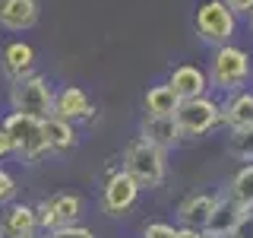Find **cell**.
<instances>
[{"instance_id": "obj_1", "label": "cell", "mask_w": 253, "mask_h": 238, "mask_svg": "<svg viewBox=\"0 0 253 238\" xmlns=\"http://www.w3.org/2000/svg\"><path fill=\"white\" fill-rule=\"evenodd\" d=\"M206 76H209V89H215V92H225V95L241 92L253 79V58L244 48H237L234 42L212 48Z\"/></svg>"}, {"instance_id": "obj_2", "label": "cell", "mask_w": 253, "mask_h": 238, "mask_svg": "<svg viewBox=\"0 0 253 238\" xmlns=\"http://www.w3.org/2000/svg\"><path fill=\"white\" fill-rule=\"evenodd\" d=\"M121 169L139 184V190H155L168 178V153L152 146L149 140L133 137L124 146V165Z\"/></svg>"}, {"instance_id": "obj_3", "label": "cell", "mask_w": 253, "mask_h": 238, "mask_svg": "<svg viewBox=\"0 0 253 238\" xmlns=\"http://www.w3.org/2000/svg\"><path fill=\"white\" fill-rule=\"evenodd\" d=\"M0 127L6 130V137H10V143H13V156L19 159L22 165L44 162L47 143H44V130H42V121H38V118L10 111V115L0 121Z\"/></svg>"}, {"instance_id": "obj_4", "label": "cell", "mask_w": 253, "mask_h": 238, "mask_svg": "<svg viewBox=\"0 0 253 238\" xmlns=\"http://www.w3.org/2000/svg\"><path fill=\"white\" fill-rule=\"evenodd\" d=\"M10 111H19V115H29V118H51V105H54V83L47 79L44 73H29L22 79L10 83Z\"/></svg>"}, {"instance_id": "obj_5", "label": "cell", "mask_w": 253, "mask_h": 238, "mask_svg": "<svg viewBox=\"0 0 253 238\" xmlns=\"http://www.w3.org/2000/svg\"><path fill=\"white\" fill-rule=\"evenodd\" d=\"M174 124H177L180 140H200L209 137L215 127H221V102L212 95L200 99H184L174 111Z\"/></svg>"}, {"instance_id": "obj_6", "label": "cell", "mask_w": 253, "mask_h": 238, "mask_svg": "<svg viewBox=\"0 0 253 238\" xmlns=\"http://www.w3.org/2000/svg\"><path fill=\"white\" fill-rule=\"evenodd\" d=\"M193 29H196V35H200V42H206L209 48H221V45L234 42L237 16L225 6V0H203V3L196 6Z\"/></svg>"}, {"instance_id": "obj_7", "label": "cell", "mask_w": 253, "mask_h": 238, "mask_svg": "<svg viewBox=\"0 0 253 238\" xmlns=\"http://www.w3.org/2000/svg\"><path fill=\"white\" fill-rule=\"evenodd\" d=\"M32 206H35L38 232H51V229H60V226H76L83 219L85 200L76 190H57V194L44 197V200H38Z\"/></svg>"}, {"instance_id": "obj_8", "label": "cell", "mask_w": 253, "mask_h": 238, "mask_svg": "<svg viewBox=\"0 0 253 238\" xmlns=\"http://www.w3.org/2000/svg\"><path fill=\"white\" fill-rule=\"evenodd\" d=\"M139 194H142V190H139L136 181H133L124 169H117V172H111L105 178V184H101L98 210L105 213L108 219H121V216H126V213L136 206Z\"/></svg>"}, {"instance_id": "obj_9", "label": "cell", "mask_w": 253, "mask_h": 238, "mask_svg": "<svg viewBox=\"0 0 253 238\" xmlns=\"http://www.w3.org/2000/svg\"><path fill=\"white\" fill-rule=\"evenodd\" d=\"M51 115L60 118V121H70V124H85L98 115V105L92 102V95L83 89V86H60L54 89V105H51Z\"/></svg>"}, {"instance_id": "obj_10", "label": "cell", "mask_w": 253, "mask_h": 238, "mask_svg": "<svg viewBox=\"0 0 253 238\" xmlns=\"http://www.w3.org/2000/svg\"><path fill=\"white\" fill-rule=\"evenodd\" d=\"M0 73L6 83H16V79L35 73V48L26 38H10L0 48Z\"/></svg>"}, {"instance_id": "obj_11", "label": "cell", "mask_w": 253, "mask_h": 238, "mask_svg": "<svg viewBox=\"0 0 253 238\" xmlns=\"http://www.w3.org/2000/svg\"><path fill=\"white\" fill-rule=\"evenodd\" d=\"M215 203H218V194H212V190H193V194H187L184 200L177 203V210H174L177 226H184V229H200V232H206V222H209L212 210H215Z\"/></svg>"}, {"instance_id": "obj_12", "label": "cell", "mask_w": 253, "mask_h": 238, "mask_svg": "<svg viewBox=\"0 0 253 238\" xmlns=\"http://www.w3.org/2000/svg\"><path fill=\"white\" fill-rule=\"evenodd\" d=\"M165 83L171 86V92L177 95L180 102L184 99H200V95H209V76H206L203 67H196V63H177V67H171V73Z\"/></svg>"}, {"instance_id": "obj_13", "label": "cell", "mask_w": 253, "mask_h": 238, "mask_svg": "<svg viewBox=\"0 0 253 238\" xmlns=\"http://www.w3.org/2000/svg\"><path fill=\"white\" fill-rule=\"evenodd\" d=\"M0 238H38L35 206L13 200L0 213Z\"/></svg>"}, {"instance_id": "obj_14", "label": "cell", "mask_w": 253, "mask_h": 238, "mask_svg": "<svg viewBox=\"0 0 253 238\" xmlns=\"http://www.w3.org/2000/svg\"><path fill=\"white\" fill-rule=\"evenodd\" d=\"M221 124L228 127V133L250 130L253 127V89L225 95V102H221Z\"/></svg>"}, {"instance_id": "obj_15", "label": "cell", "mask_w": 253, "mask_h": 238, "mask_svg": "<svg viewBox=\"0 0 253 238\" xmlns=\"http://www.w3.org/2000/svg\"><path fill=\"white\" fill-rule=\"evenodd\" d=\"M38 0H0V29L29 32L38 22Z\"/></svg>"}, {"instance_id": "obj_16", "label": "cell", "mask_w": 253, "mask_h": 238, "mask_svg": "<svg viewBox=\"0 0 253 238\" xmlns=\"http://www.w3.org/2000/svg\"><path fill=\"white\" fill-rule=\"evenodd\" d=\"M139 137L142 140H149L152 146L158 149H174V146H180V133H177V124H174V118H152V115H142V121H139Z\"/></svg>"}, {"instance_id": "obj_17", "label": "cell", "mask_w": 253, "mask_h": 238, "mask_svg": "<svg viewBox=\"0 0 253 238\" xmlns=\"http://www.w3.org/2000/svg\"><path fill=\"white\" fill-rule=\"evenodd\" d=\"M42 130H44V143H47V156H63V153H70V149H76V143H79L76 124L60 121V118H54V115L42 121Z\"/></svg>"}, {"instance_id": "obj_18", "label": "cell", "mask_w": 253, "mask_h": 238, "mask_svg": "<svg viewBox=\"0 0 253 238\" xmlns=\"http://www.w3.org/2000/svg\"><path fill=\"white\" fill-rule=\"evenodd\" d=\"M177 105H180V99L171 92L168 83L149 86L146 95H142V108H146V115H152V118H174Z\"/></svg>"}, {"instance_id": "obj_19", "label": "cell", "mask_w": 253, "mask_h": 238, "mask_svg": "<svg viewBox=\"0 0 253 238\" xmlns=\"http://www.w3.org/2000/svg\"><path fill=\"white\" fill-rule=\"evenodd\" d=\"M244 206H237L234 200H228L225 194H218V203L212 210L209 222H206V235H225V232H234L237 219H241Z\"/></svg>"}, {"instance_id": "obj_20", "label": "cell", "mask_w": 253, "mask_h": 238, "mask_svg": "<svg viewBox=\"0 0 253 238\" xmlns=\"http://www.w3.org/2000/svg\"><path fill=\"white\" fill-rule=\"evenodd\" d=\"M221 194H225L228 200H234L237 206L250 210L253 206V162L241 165V169L231 175V181H228V187L221 190Z\"/></svg>"}, {"instance_id": "obj_21", "label": "cell", "mask_w": 253, "mask_h": 238, "mask_svg": "<svg viewBox=\"0 0 253 238\" xmlns=\"http://www.w3.org/2000/svg\"><path fill=\"white\" fill-rule=\"evenodd\" d=\"M228 153H231L237 162H253V127L241 133H228Z\"/></svg>"}, {"instance_id": "obj_22", "label": "cell", "mask_w": 253, "mask_h": 238, "mask_svg": "<svg viewBox=\"0 0 253 238\" xmlns=\"http://www.w3.org/2000/svg\"><path fill=\"white\" fill-rule=\"evenodd\" d=\"M16 197H19V181H16V175L10 169H3V165H0V210H3V206H10Z\"/></svg>"}, {"instance_id": "obj_23", "label": "cell", "mask_w": 253, "mask_h": 238, "mask_svg": "<svg viewBox=\"0 0 253 238\" xmlns=\"http://www.w3.org/2000/svg\"><path fill=\"white\" fill-rule=\"evenodd\" d=\"M38 238H98L89 226L76 222V226H60V229H51V232H38Z\"/></svg>"}, {"instance_id": "obj_24", "label": "cell", "mask_w": 253, "mask_h": 238, "mask_svg": "<svg viewBox=\"0 0 253 238\" xmlns=\"http://www.w3.org/2000/svg\"><path fill=\"white\" fill-rule=\"evenodd\" d=\"M174 232H177V226H171V222H165V219H152V222L142 226L139 238H174Z\"/></svg>"}, {"instance_id": "obj_25", "label": "cell", "mask_w": 253, "mask_h": 238, "mask_svg": "<svg viewBox=\"0 0 253 238\" xmlns=\"http://www.w3.org/2000/svg\"><path fill=\"white\" fill-rule=\"evenodd\" d=\"M234 235L237 238H253V206L241 213V219H237V226H234Z\"/></svg>"}, {"instance_id": "obj_26", "label": "cell", "mask_w": 253, "mask_h": 238, "mask_svg": "<svg viewBox=\"0 0 253 238\" xmlns=\"http://www.w3.org/2000/svg\"><path fill=\"white\" fill-rule=\"evenodd\" d=\"M225 6L237 16V19H241V16H247L253 10V0H225Z\"/></svg>"}, {"instance_id": "obj_27", "label": "cell", "mask_w": 253, "mask_h": 238, "mask_svg": "<svg viewBox=\"0 0 253 238\" xmlns=\"http://www.w3.org/2000/svg\"><path fill=\"white\" fill-rule=\"evenodd\" d=\"M10 156H13V143H10V137H6V130L0 127V162L10 159Z\"/></svg>"}, {"instance_id": "obj_28", "label": "cell", "mask_w": 253, "mask_h": 238, "mask_svg": "<svg viewBox=\"0 0 253 238\" xmlns=\"http://www.w3.org/2000/svg\"><path fill=\"white\" fill-rule=\"evenodd\" d=\"M174 238H209L206 232H200V229H184L177 226V232H174Z\"/></svg>"}, {"instance_id": "obj_29", "label": "cell", "mask_w": 253, "mask_h": 238, "mask_svg": "<svg viewBox=\"0 0 253 238\" xmlns=\"http://www.w3.org/2000/svg\"><path fill=\"white\" fill-rule=\"evenodd\" d=\"M209 238H237L234 232H225V235H209Z\"/></svg>"}, {"instance_id": "obj_30", "label": "cell", "mask_w": 253, "mask_h": 238, "mask_svg": "<svg viewBox=\"0 0 253 238\" xmlns=\"http://www.w3.org/2000/svg\"><path fill=\"white\" fill-rule=\"evenodd\" d=\"M247 19H250V32H253V10H250V13H247Z\"/></svg>"}]
</instances>
